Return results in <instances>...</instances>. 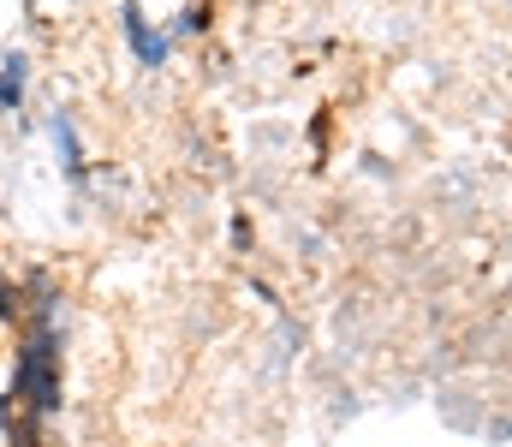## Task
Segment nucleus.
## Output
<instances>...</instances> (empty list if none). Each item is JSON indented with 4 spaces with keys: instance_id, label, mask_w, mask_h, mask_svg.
Segmentation results:
<instances>
[{
    "instance_id": "nucleus-1",
    "label": "nucleus",
    "mask_w": 512,
    "mask_h": 447,
    "mask_svg": "<svg viewBox=\"0 0 512 447\" xmlns=\"http://www.w3.org/2000/svg\"><path fill=\"white\" fill-rule=\"evenodd\" d=\"M6 400H24L30 418L60 412V316H30V328L12 352V394Z\"/></svg>"
},
{
    "instance_id": "nucleus-2",
    "label": "nucleus",
    "mask_w": 512,
    "mask_h": 447,
    "mask_svg": "<svg viewBox=\"0 0 512 447\" xmlns=\"http://www.w3.org/2000/svg\"><path fill=\"white\" fill-rule=\"evenodd\" d=\"M120 36H126L131 60H137L143 72H161V66L173 60V42H167V30L143 12V0H120Z\"/></svg>"
},
{
    "instance_id": "nucleus-3",
    "label": "nucleus",
    "mask_w": 512,
    "mask_h": 447,
    "mask_svg": "<svg viewBox=\"0 0 512 447\" xmlns=\"http://www.w3.org/2000/svg\"><path fill=\"white\" fill-rule=\"evenodd\" d=\"M48 144H54V161H60V173H66V185L72 191H84V179H90V155H84V138H78V120H72V108H48Z\"/></svg>"
},
{
    "instance_id": "nucleus-4",
    "label": "nucleus",
    "mask_w": 512,
    "mask_h": 447,
    "mask_svg": "<svg viewBox=\"0 0 512 447\" xmlns=\"http://www.w3.org/2000/svg\"><path fill=\"white\" fill-rule=\"evenodd\" d=\"M24 96H30V54L6 48L0 54V114H24Z\"/></svg>"
},
{
    "instance_id": "nucleus-5",
    "label": "nucleus",
    "mask_w": 512,
    "mask_h": 447,
    "mask_svg": "<svg viewBox=\"0 0 512 447\" xmlns=\"http://www.w3.org/2000/svg\"><path fill=\"white\" fill-rule=\"evenodd\" d=\"M209 24H215V6H209V0H203V6H179L173 24H167V42H173V36H209Z\"/></svg>"
},
{
    "instance_id": "nucleus-6",
    "label": "nucleus",
    "mask_w": 512,
    "mask_h": 447,
    "mask_svg": "<svg viewBox=\"0 0 512 447\" xmlns=\"http://www.w3.org/2000/svg\"><path fill=\"white\" fill-rule=\"evenodd\" d=\"M251 245H256L251 221H245V215H233V251H251Z\"/></svg>"
},
{
    "instance_id": "nucleus-7",
    "label": "nucleus",
    "mask_w": 512,
    "mask_h": 447,
    "mask_svg": "<svg viewBox=\"0 0 512 447\" xmlns=\"http://www.w3.org/2000/svg\"><path fill=\"white\" fill-rule=\"evenodd\" d=\"M6 412H12V400H6V394H0V424H6Z\"/></svg>"
}]
</instances>
